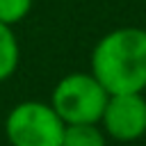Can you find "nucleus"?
I'll return each instance as SVG.
<instances>
[{
  "mask_svg": "<svg viewBox=\"0 0 146 146\" xmlns=\"http://www.w3.org/2000/svg\"><path fill=\"white\" fill-rule=\"evenodd\" d=\"M91 75L107 94H141L146 89V30L107 32L94 46Z\"/></svg>",
  "mask_w": 146,
  "mask_h": 146,
  "instance_id": "f257e3e1",
  "label": "nucleus"
},
{
  "mask_svg": "<svg viewBox=\"0 0 146 146\" xmlns=\"http://www.w3.org/2000/svg\"><path fill=\"white\" fill-rule=\"evenodd\" d=\"M110 94L91 73L64 75L52 89V110L64 123H100Z\"/></svg>",
  "mask_w": 146,
  "mask_h": 146,
  "instance_id": "f03ea898",
  "label": "nucleus"
},
{
  "mask_svg": "<svg viewBox=\"0 0 146 146\" xmlns=\"http://www.w3.org/2000/svg\"><path fill=\"white\" fill-rule=\"evenodd\" d=\"M64 125L52 105L23 100L7 114L5 132L11 146H62Z\"/></svg>",
  "mask_w": 146,
  "mask_h": 146,
  "instance_id": "7ed1b4c3",
  "label": "nucleus"
},
{
  "mask_svg": "<svg viewBox=\"0 0 146 146\" xmlns=\"http://www.w3.org/2000/svg\"><path fill=\"white\" fill-rule=\"evenodd\" d=\"M100 121L112 139L135 141L146 132V98L141 94H110Z\"/></svg>",
  "mask_w": 146,
  "mask_h": 146,
  "instance_id": "20e7f679",
  "label": "nucleus"
},
{
  "mask_svg": "<svg viewBox=\"0 0 146 146\" xmlns=\"http://www.w3.org/2000/svg\"><path fill=\"white\" fill-rule=\"evenodd\" d=\"M62 146H105L98 123H66Z\"/></svg>",
  "mask_w": 146,
  "mask_h": 146,
  "instance_id": "39448f33",
  "label": "nucleus"
},
{
  "mask_svg": "<svg viewBox=\"0 0 146 146\" xmlns=\"http://www.w3.org/2000/svg\"><path fill=\"white\" fill-rule=\"evenodd\" d=\"M18 66V41L9 25L0 23V82L7 80Z\"/></svg>",
  "mask_w": 146,
  "mask_h": 146,
  "instance_id": "423d86ee",
  "label": "nucleus"
},
{
  "mask_svg": "<svg viewBox=\"0 0 146 146\" xmlns=\"http://www.w3.org/2000/svg\"><path fill=\"white\" fill-rule=\"evenodd\" d=\"M32 0H0V23L14 25L27 16Z\"/></svg>",
  "mask_w": 146,
  "mask_h": 146,
  "instance_id": "0eeeda50",
  "label": "nucleus"
}]
</instances>
